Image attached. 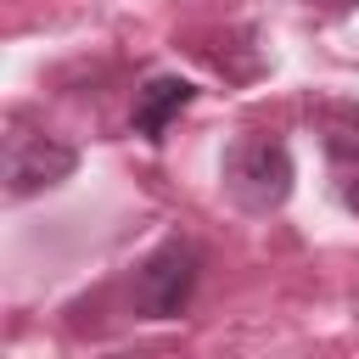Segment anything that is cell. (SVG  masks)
Segmentation results:
<instances>
[{"label":"cell","instance_id":"obj_2","mask_svg":"<svg viewBox=\"0 0 359 359\" xmlns=\"http://www.w3.org/2000/svg\"><path fill=\"white\" fill-rule=\"evenodd\" d=\"M196 269H202V258H196L191 241L157 247V252L135 269V286H129L135 314H146V320H174V314L191 303V292H196Z\"/></svg>","mask_w":359,"mask_h":359},{"label":"cell","instance_id":"obj_3","mask_svg":"<svg viewBox=\"0 0 359 359\" xmlns=\"http://www.w3.org/2000/svg\"><path fill=\"white\" fill-rule=\"evenodd\" d=\"M73 146L50 140V135H34V129H11L6 135V196L22 202L34 191H50L73 174Z\"/></svg>","mask_w":359,"mask_h":359},{"label":"cell","instance_id":"obj_6","mask_svg":"<svg viewBox=\"0 0 359 359\" xmlns=\"http://www.w3.org/2000/svg\"><path fill=\"white\" fill-rule=\"evenodd\" d=\"M342 202H348V213H359V168L342 180Z\"/></svg>","mask_w":359,"mask_h":359},{"label":"cell","instance_id":"obj_1","mask_svg":"<svg viewBox=\"0 0 359 359\" xmlns=\"http://www.w3.org/2000/svg\"><path fill=\"white\" fill-rule=\"evenodd\" d=\"M224 191L247 213H269L292 196V151L275 135H236L224 151Z\"/></svg>","mask_w":359,"mask_h":359},{"label":"cell","instance_id":"obj_4","mask_svg":"<svg viewBox=\"0 0 359 359\" xmlns=\"http://www.w3.org/2000/svg\"><path fill=\"white\" fill-rule=\"evenodd\" d=\"M196 101V84L191 79H151L140 95H135V112H129V123H135V135H146V140H163V129L185 112Z\"/></svg>","mask_w":359,"mask_h":359},{"label":"cell","instance_id":"obj_7","mask_svg":"<svg viewBox=\"0 0 359 359\" xmlns=\"http://www.w3.org/2000/svg\"><path fill=\"white\" fill-rule=\"evenodd\" d=\"M314 6H331V11H348V6H359V0H314Z\"/></svg>","mask_w":359,"mask_h":359},{"label":"cell","instance_id":"obj_5","mask_svg":"<svg viewBox=\"0 0 359 359\" xmlns=\"http://www.w3.org/2000/svg\"><path fill=\"white\" fill-rule=\"evenodd\" d=\"M314 123L325 129L331 157H359V107H348V101H325V107L314 112Z\"/></svg>","mask_w":359,"mask_h":359}]
</instances>
